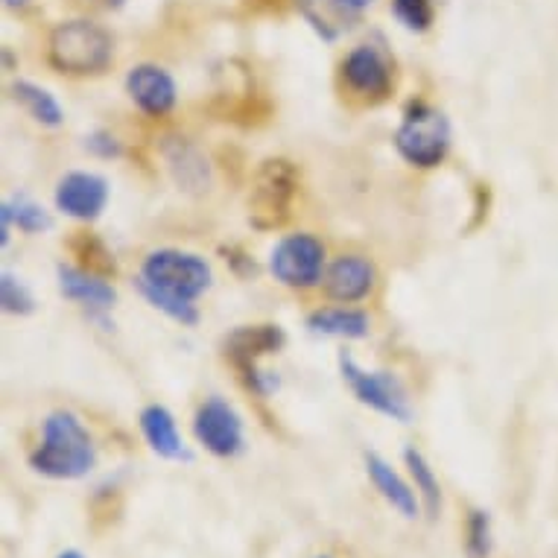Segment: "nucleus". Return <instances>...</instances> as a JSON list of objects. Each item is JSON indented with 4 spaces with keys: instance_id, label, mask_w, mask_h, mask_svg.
Listing matches in <instances>:
<instances>
[{
    "instance_id": "17",
    "label": "nucleus",
    "mask_w": 558,
    "mask_h": 558,
    "mask_svg": "<svg viewBox=\"0 0 558 558\" xmlns=\"http://www.w3.org/2000/svg\"><path fill=\"white\" fill-rule=\"evenodd\" d=\"M165 161L167 170L173 173L175 184L191 193H202L211 187V167L208 158L202 156L199 149L187 144L184 137H170V144H165Z\"/></svg>"
},
{
    "instance_id": "1",
    "label": "nucleus",
    "mask_w": 558,
    "mask_h": 558,
    "mask_svg": "<svg viewBox=\"0 0 558 558\" xmlns=\"http://www.w3.org/2000/svg\"><path fill=\"white\" fill-rule=\"evenodd\" d=\"M137 293L156 311L179 322L182 328L199 325L196 299L214 284V269L205 257L184 248H156L144 257L135 278Z\"/></svg>"
},
{
    "instance_id": "7",
    "label": "nucleus",
    "mask_w": 558,
    "mask_h": 558,
    "mask_svg": "<svg viewBox=\"0 0 558 558\" xmlns=\"http://www.w3.org/2000/svg\"><path fill=\"white\" fill-rule=\"evenodd\" d=\"M295 187V170L287 161H264L248 199V214L257 229H275L290 217Z\"/></svg>"
},
{
    "instance_id": "27",
    "label": "nucleus",
    "mask_w": 558,
    "mask_h": 558,
    "mask_svg": "<svg viewBox=\"0 0 558 558\" xmlns=\"http://www.w3.org/2000/svg\"><path fill=\"white\" fill-rule=\"evenodd\" d=\"M56 558H85V556L80 553V549H64V553H59Z\"/></svg>"
},
{
    "instance_id": "3",
    "label": "nucleus",
    "mask_w": 558,
    "mask_h": 558,
    "mask_svg": "<svg viewBox=\"0 0 558 558\" xmlns=\"http://www.w3.org/2000/svg\"><path fill=\"white\" fill-rule=\"evenodd\" d=\"M111 56H114L111 36L88 19L62 21L47 38V62L59 74H100L111 64Z\"/></svg>"
},
{
    "instance_id": "23",
    "label": "nucleus",
    "mask_w": 558,
    "mask_h": 558,
    "mask_svg": "<svg viewBox=\"0 0 558 558\" xmlns=\"http://www.w3.org/2000/svg\"><path fill=\"white\" fill-rule=\"evenodd\" d=\"M0 302H3V311L12 313V316H29L36 311V299L29 293V287L10 269H3V275H0Z\"/></svg>"
},
{
    "instance_id": "21",
    "label": "nucleus",
    "mask_w": 558,
    "mask_h": 558,
    "mask_svg": "<svg viewBox=\"0 0 558 558\" xmlns=\"http://www.w3.org/2000/svg\"><path fill=\"white\" fill-rule=\"evenodd\" d=\"M12 97L24 106L29 118L41 123L47 129H59L64 123V109L59 106L53 94L41 88L36 83H27V80H19V83H12Z\"/></svg>"
},
{
    "instance_id": "11",
    "label": "nucleus",
    "mask_w": 558,
    "mask_h": 558,
    "mask_svg": "<svg viewBox=\"0 0 558 558\" xmlns=\"http://www.w3.org/2000/svg\"><path fill=\"white\" fill-rule=\"evenodd\" d=\"M126 94L137 109L149 118H165L179 102L175 80L167 74L161 64H135L126 74Z\"/></svg>"
},
{
    "instance_id": "29",
    "label": "nucleus",
    "mask_w": 558,
    "mask_h": 558,
    "mask_svg": "<svg viewBox=\"0 0 558 558\" xmlns=\"http://www.w3.org/2000/svg\"><path fill=\"white\" fill-rule=\"evenodd\" d=\"M316 558H330V556H316Z\"/></svg>"
},
{
    "instance_id": "22",
    "label": "nucleus",
    "mask_w": 558,
    "mask_h": 558,
    "mask_svg": "<svg viewBox=\"0 0 558 558\" xmlns=\"http://www.w3.org/2000/svg\"><path fill=\"white\" fill-rule=\"evenodd\" d=\"M403 462L410 468V476H412V485H415V492L422 497L424 509H427V518L436 521L441 512V485H439V476L433 471V465L427 462L418 448H407L403 450Z\"/></svg>"
},
{
    "instance_id": "18",
    "label": "nucleus",
    "mask_w": 558,
    "mask_h": 558,
    "mask_svg": "<svg viewBox=\"0 0 558 558\" xmlns=\"http://www.w3.org/2000/svg\"><path fill=\"white\" fill-rule=\"evenodd\" d=\"M372 3L375 0H304L302 12L319 36L333 41L342 33V27L357 21Z\"/></svg>"
},
{
    "instance_id": "13",
    "label": "nucleus",
    "mask_w": 558,
    "mask_h": 558,
    "mask_svg": "<svg viewBox=\"0 0 558 558\" xmlns=\"http://www.w3.org/2000/svg\"><path fill=\"white\" fill-rule=\"evenodd\" d=\"M375 290V266L363 255H342L325 272V293L333 302H363Z\"/></svg>"
},
{
    "instance_id": "26",
    "label": "nucleus",
    "mask_w": 558,
    "mask_h": 558,
    "mask_svg": "<svg viewBox=\"0 0 558 558\" xmlns=\"http://www.w3.org/2000/svg\"><path fill=\"white\" fill-rule=\"evenodd\" d=\"M85 147L100 158H118L120 153H123L118 144V137L109 135V132H94V135H88L85 137Z\"/></svg>"
},
{
    "instance_id": "9",
    "label": "nucleus",
    "mask_w": 558,
    "mask_h": 558,
    "mask_svg": "<svg viewBox=\"0 0 558 558\" xmlns=\"http://www.w3.org/2000/svg\"><path fill=\"white\" fill-rule=\"evenodd\" d=\"M111 187L100 173L92 170H71L56 184V208L71 220H97L109 205Z\"/></svg>"
},
{
    "instance_id": "15",
    "label": "nucleus",
    "mask_w": 558,
    "mask_h": 558,
    "mask_svg": "<svg viewBox=\"0 0 558 558\" xmlns=\"http://www.w3.org/2000/svg\"><path fill=\"white\" fill-rule=\"evenodd\" d=\"M363 462H366V474L368 480H372V485L377 488V495L384 497L386 504L392 506L395 512L401 514V518H407V521L418 518L422 497L415 492V485L407 483L380 453H372V450H368L366 457H363Z\"/></svg>"
},
{
    "instance_id": "5",
    "label": "nucleus",
    "mask_w": 558,
    "mask_h": 558,
    "mask_svg": "<svg viewBox=\"0 0 558 558\" xmlns=\"http://www.w3.org/2000/svg\"><path fill=\"white\" fill-rule=\"evenodd\" d=\"M339 372H342V380L348 384L351 395L357 398L363 407L380 412L386 418H392L398 424H410L415 418V410H412L410 395H407V386L401 384V377L392 375V372H372V368H363L351 354H342L339 357Z\"/></svg>"
},
{
    "instance_id": "4",
    "label": "nucleus",
    "mask_w": 558,
    "mask_h": 558,
    "mask_svg": "<svg viewBox=\"0 0 558 558\" xmlns=\"http://www.w3.org/2000/svg\"><path fill=\"white\" fill-rule=\"evenodd\" d=\"M450 120L427 102H412L395 132L398 156L412 167H439L450 153Z\"/></svg>"
},
{
    "instance_id": "19",
    "label": "nucleus",
    "mask_w": 558,
    "mask_h": 558,
    "mask_svg": "<svg viewBox=\"0 0 558 558\" xmlns=\"http://www.w3.org/2000/svg\"><path fill=\"white\" fill-rule=\"evenodd\" d=\"M15 226L24 234H41L53 229V217L47 214L45 205H38L29 196H12L0 205V246H10V229Z\"/></svg>"
},
{
    "instance_id": "2",
    "label": "nucleus",
    "mask_w": 558,
    "mask_h": 558,
    "mask_svg": "<svg viewBox=\"0 0 558 558\" xmlns=\"http://www.w3.org/2000/svg\"><path fill=\"white\" fill-rule=\"evenodd\" d=\"M97 465V448L83 418L71 410H53L41 424V441L29 453V468L50 480H83Z\"/></svg>"
},
{
    "instance_id": "16",
    "label": "nucleus",
    "mask_w": 558,
    "mask_h": 558,
    "mask_svg": "<svg viewBox=\"0 0 558 558\" xmlns=\"http://www.w3.org/2000/svg\"><path fill=\"white\" fill-rule=\"evenodd\" d=\"M284 342V330L278 325H243V328L231 330L226 339V354L238 363L240 372H248L257 366V360L275 354Z\"/></svg>"
},
{
    "instance_id": "20",
    "label": "nucleus",
    "mask_w": 558,
    "mask_h": 558,
    "mask_svg": "<svg viewBox=\"0 0 558 558\" xmlns=\"http://www.w3.org/2000/svg\"><path fill=\"white\" fill-rule=\"evenodd\" d=\"M307 330L319 337L339 339H366L372 330L368 313L354 311V307H325L307 316Z\"/></svg>"
},
{
    "instance_id": "8",
    "label": "nucleus",
    "mask_w": 558,
    "mask_h": 558,
    "mask_svg": "<svg viewBox=\"0 0 558 558\" xmlns=\"http://www.w3.org/2000/svg\"><path fill=\"white\" fill-rule=\"evenodd\" d=\"M193 436L217 459H234L246 448V427L226 398H208L193 415Z\"/></svg>"
},
{
    "instance_id": "25",
    "label": "nucleus",
    "mask_w": 558,
    "mask_h": 558,
    "mask_svg": "<svg viewBox=\"0 0 558 558\" xmlns=\"http://www.w3.org/2000/svg\"><path fill=\"white\" fill-rule=\"evenodd\" d=\"M492 514L485 509H474L468 514L465 526V553L468 558H488L492 556Z\"/></svg>"
},
{
    "instance_id": "28",
    "label": "nucleus",
    "mask_w": 558,
    "mask_h": 558,
    "mask_svg": "<svg viewBox=\"0 0 558 558\" xmlns=\"http://www.w3.org/2000/svg\"><path fill=\"white\" fill-rule=\"evenodd\" d=\"M7 7H24V3H29V0H3Z\"/></svg>"
},
{
    "instance_id": "10",
    "label": "nucleus",
    "mask_w": 558,
    "mask_h": 558,
    "mask_svg": "<svg viewBox=\"0 0 558 558\" xmlns=\"http://www.w3.org/2000/svg\"><path fill=\"white\" fill-rule=\"evenodd\" d=\"M392 62L375 45H357L342 59V80L348 92L360 94L366 100H384L392 92Z\"/></svg>"
},
{
    "instance_id": "14",
    "label": "nucleus",
    "mask_w": 558,
    "mask_h": 558,
    "mask_svg": "<svg viewBox=\"0 0 558 558\" xmlns=\"http://www.w3.org/2000/svg\"><path fill=\"white\" fill-rule=\"evenodd\" d=\"M137 422H141V433H144V439H147L149 450L156 457L167 459V462H193V453L184 445L179 424H175V415L167 410L165 403L144 407Z\"/></svg>"
},
{
    "instance_id": "12",
    "label": "nucleus",
    "mask_w": 558,
    "mask_h": 558,
    "mask_svg": "<svg viewBox=\"0 0 558 558\" xmlns=\"http://www.w3.org/2000/svg\"><path fill=\"white\" fill-rule=\"evenodd\" d=\"M56 284L68 302H76L88 311H111L118 302V290L102 275L83 269V266L59 264L56 266Z\"/></svg>"
},
{
    "instance_id": "24",
    "label": "nucleus",
    "mask_w": 558,
    "mask_h": 558,
    "mask_svg": "<svg viewBox=\"0 0 558 558\" xmlns=\"http://www.w3.org/2000/svg\"><path fill=\"white\" fill-rule=\"evenodd\" d=\"M392 15L410 33H427L436 21L433 0H392Z\"/></svg>"
},
{
    "instance_id": "6",
    "label": "nucleus",
    "mask_w": 558,
    "mask_h": 558,
    "mask_svg": "<svg viewBox=\"0 0 558 558\" xmlns=\"http://www.w3.org/2000/svg\"><path fill=\"white\" fill-rule=\"evenodd\" d=\"M269 272L275 275V281L293 287V290H311V287L322 284L325 272H328L322 240L304 234V231L281 238L269 255Z\"/></svg>"
}]
</instances>
